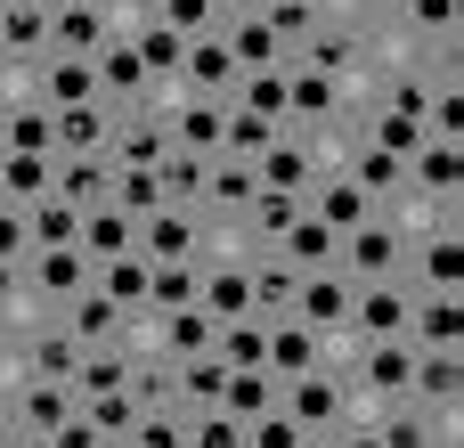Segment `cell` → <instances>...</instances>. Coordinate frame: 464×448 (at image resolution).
Instances as JSON below:
<instances>
[{
  "mask_svg": "<svg viewBox=\"0 0 464 448\" xmlns=\"http://www.w3.org/2000/svg\"><path fill=\"white\" fill-rule=\"evenodd\" d=\"M98 286V261L90 245H41L24 269H8V302H33V310H65L73 294Z\"/></svg>",
  "mask_w": 464,
  "mask_h": 448,
  "instance_id": "obj_1",
  "label": "cell"
},
{
  "mask_svg": "<svg viewBox=\"0 0 464 448\" xmlns=\"http://www.w3.org/2000/svg\"><path fill=\"white\" fill-rule=\"evenodd\" d=\"M351 302H359V278H351L343 261L302 269V286H294V318H302V326H318V343H326V351L351 335Z\"/></svg>",
  "mask_w": 464,
  "mask_h": 448,
  "instance_id": "obj_2",
  "label": "cell"
},
{
  "mask_svg": "<svg viewBox=\"0 0 464 448\" xmlns=\"http://www.w3.org/2000/svg\"><path fill=\"white\" fill-rule=\"evenodd\" d=\"M343 269H351V278H392V269H408V220H400L392 204H375L359 229H343Z\"/></svg>",
  "mask_w": 464,
  "mask_h": 448,
  "instance_id": "obj_3",
  "label": "cell"
},
{
  "mask_svg": "<svg viewBox=\"0 0 464 448\" xmlns=\"http://www.w3.org/2000/svg\"><path fill=\"white\" fill-rule=\"evenodd\" d=\"M416 318V278L392 269V278H359V302H351V335L343 343H375V335H408Z\"/></svg>",
  "mask_w": 464,
  "mask_h": 448,
  "instance_id": "obj_4",
  "label": "cell"
},
{
  "mask_svg": "<svg viewBox=\"0 0 464 448\" xmlns=\"http://www.w3.org/2000/svg\"><path fill=\"white\" fill-rule=\"evenodd\" d=\"M294 65H310V73H334L343 90H359L367 82V65H375V49H367V33L351 24V16H326L302 49H294Z\"/></svg>",
  "mask_w": 464,
  "mask_h": 448,
  "instance_id": "obj_5",
  "label": "cell"
},
{
  "mask_svg": "<svg viewBox=\"0 0 464 448\" xmlns=\"http://www.w3.org/2000/svg\"><path fill=\"white\" fill-rule=\"evenodd\" d=\"M285 416H294L302 433H334V424L351 416V375H343L334 359H318L310 375L285 384Z\"/></svg>",
  "mask_w": 464,
  "mask_h": 448,
  "instance_id": "obj_6",
  "label": "cell"
},
{
  "mask_svg": "<svg viewBox=\"0 0 464 448\" xmlns=\"http://www.w3.org/2000/svg\"><path fill=\"white\" fill-rule=\"evenodd\" d=\"M82 416V392L73 384H49V375H8V433H57Z\"/></svg>",
  "mask_w": 464,
  "mask_h": 448,
  "instance_id": "obj_7",
  "label": "cell"
},
{
  "mask_svg": "<svg viewBox=\"0 0 464 448\" xmlns=\"http://www.w3.org/2000/svg\"><path fill=\"white\" fill-rule=\"evenodd\" d=\"M139 253L147 261H204V212L196 204H155L139 220Z\"/></svg>",
  "mask_w": 464,
  "mask_h": 448,
  "instance_id": "obj_8",
  "label": "cell"
},
{
  "mask_svg": "<svg viewBox=\"0 0 464 448\" xmlns=\"http://www.w3.org/2000/svg\"><path fill=\"white\" fill-rule=\"evenodd\" d=\"M253 196H261V163L253 155H212V171H204V220H245L253 212Z\"/></svg>",
  "mask_w": 464,
  "mask_h": 448,
  "instance_id": "obj_9",
  "label": "cell"
},
{
  "mask_svg": "<svg viewBox=\"0 0 464 448\" xmlns=\"http://www.w3.org/2000/svg\"><path fill=\"white\" fill-rule=\"evenodd\" d=\"M400 196H424V204H457L464 196V147L457 139H424L408 155V188Z\"/></svg>",
  "mask_w": 464,
  "mask_h": 448,
  "instance_id": "obj_10",
  "label": "cell"
},
{
  "mask_svg": "<svg viewBox=\"0 0 464 448\" xmlns=\"http://www.w3.org/2000/svg\"><path fill=\"white\" fill-rule=\"evenodd\" d=\"M408 400L440 424H457V400H464V351H416V375H408Z\"/></svg>",
  "mask_w": 464,
  "mask_h": 448,
  "instance_id": "obj_11",
  "label": "cell"
},
{
  "mask_svg": "<svg viewBox=\"0 0 464 448\" xmlns=\"http://www.w3.org/2000/svg\"><path fill=\"white\" fill-rule=\"evenodd\" d=\"M98 82H106V106H147V98H155V73H147V57H139L130 24L98 49Z\"/></svg>",
  "mask_w": 464,
  "mask_h": 448,
  "instance_id": "obj_12",
  "label": "cell"
},
{
  "mask_svg": "<svg viewBox=\"0 0 464 448\" xmlns=\"http://www.w3.org/2000/svg\"><path fill=\"white\" fill-rule=\"evenodd\" d=\"M204 310L228 326V318H261L253 310V253H220L204 261Z\"/></svg>",
  "mask_w": 464,
  "mask_h": 448,
  "instance_id": "obj_13",
  "label": "cell"
},
{
  "mask_svg": "<svg viewBox=\"0 0 464 448\" xmlns=\"http://www.w3.org/2000/svg\"><path fill=\"white\" fill-rule=\"evenodd\" d=\"M220 33H228V49H237V65H245V73L285 65V41H277V24H269V8H261V0H253V8H228V16H220Z\"/></svg>",
  "mask_w": 464,
  "mask_h": 448,
  "instance_id": "obj_14",
  "label": "cell"
},
{
  "mask_svg": "<svg viewBox=\"0 0 464 448\" xmlns=\"http://www.w3.org/2000/svg\"><path fill=\"white\" fill-rule=\"evenodd\" d=\"M155 114H171V147L220 155V139H228V98H171V106H155Z\"/></svg>",
  "mask_w": 464,
  "mask_h": 448,
  "instance_id": "obj_15",
  "label": "cell"
},
{
  "mask_svg": "<svg viewBox=\"0 0 464 448\" xmlns=\"http://www.w3.org/2000/svg\"><path fill=\"white\" fill-rule=\"evenodd\" d=\"M310 212H318V220H326V229L343 237V229H359V220L375 212V196H367V188H359V180H351L343 163H326V171L310 180Z\"/></svg>",
  "mask_w": 464,
  "mask_h": 448,
  "instance_id": "obj_16",
  "label": "cell"
},
{
  "mask_svg": "<svg viewBox=\"0 0 464 448\" xmlns=\"http://www.w3.org/2000/svg\"><path fill=\"white\" fill-rule=\"evenodd\" d=\"M408 343H416V351H464V294H424V286H416Z\"/></svg>",
  "mask_w": 464,
  "mask_h": 448,
  "instance_id": "obj_17",
  "label": "cell"
},
{
  "mask_svg": "<svg viewBox=\"0 0 464 448\" xmlns=\"http://www.w3.org/2000/svg\"><path fill=\"white\" fill-rule=\"evenodd\" d=\"M33 90L49 98V106H90V98H106V82H98V57H41V73H33Z\"/></svg>",
  "mask_w": 464,
  "mask_h": 448,
  "instance_id": "obj_18",
  "label": "cell"
},
{
  "mask_svg": "<svg viewBox=\"0 0 464 448\" xmlns=\"http://www.w3.org/2000/svg\"><path fill=\"white\" fill-rule=\"evenodd\" d=\"M114 122H122V106H106V98L57 106V155H106L114 147Z\"/></svg>",
  "mask_w": 464,
  "mask_h": 448,
  "instance_id": "obj_19",
  "label": "cell"
},
{
  "mask_svg": "<svg viewBox=\"0 0 464 448\" xmlns=\"http://www.w3.org/2000/svg\"><path fill=\"white\" fill-rule=\"evenodd\" d=\"M65 326L82 335V343H130V326H139V310H122L106 286H90V294H73L65 302Z\"/></svg>",
  "mask_w": 464,
  "mask_h": 448,
  "instance_id": "obj_20",
  "label": "cell"
},
{
  "mask_svg": "<svg viewBox=\"0 0 464 448\" xmlns=\"http://www.w3.org/2000/svg\"><path fill=\"white\" fill-rule=\"evenodd\" d=\"M220 392H228V359H220V351H196V359H171V408L204 416V408H220Z\"/></svg>",
  "mask_w": 464,
  "mask_h": 448,
  "instance_id": "obj_21",
  "label": "cell"
},
{
  "mask_svg": "<svg viewBox=\"0 0 464 448\" xmlns=\"http://www.w3.org/2000/svg\"><path fill=\"white\" fill-rule=\"evenodd\" d=\"M318 359H326V343H318V326H302L294 310H285V318H269V375H277V384H294V375H310Z\"/></svg>",
  "mask_w": 464,
  "mask_h": 448,
  "instance_id": "obj_22",
  "label": "cell"
},
{
  "mask_svg": "<svg viewBox=\"0 0 464 448\" xmlns=\"http://www.w3.org/2000/svg\"><path fill=\"white\" fill-rule=\"evenodd\" d=\"M343 106H351V90H343L334 73L294 65V122H302V131H334V122H343Z\"/></svg>",
  "mask_w": 464,
  "mask_h": 448,
  "instance_id": "obj_23",
  "label": "cell"
},
{
  "mask_svg": "<svg viewBox=\"0 0 464 448\" xmlns=\"http://www.w3.org/2000/svg\"><path fill=\"white\" fill-rule=\"evenodd\" d=\"M0 196H8V204H41V196H57V155H49V147H8V163H0Z\"/></svg>",
  "mask_w": 464,
  "mask_h": 448,
  "instance_id": "obj_24",
  "label": "cell"
},
{
  "mask_svg": "<svg viewBox=\"0 0 464 448\" xmlns=\"http://www.w3.org/2000/svg\"><path fill=\"white\" fill-rule=\"evenodd\" d=\"M375 433H383V448H457V424H440V416H424L416 400H400V408H383V416H375Z\"/></svg>",
  "mask_w": 464,
  "mask_h": 448,
  "instance_id": "obj_25",
  "label": "cell"
},
{
  "mask_svg": "<svg viewBox=\"0 0 464 448\" xmlns=\"http://www.w3.org/2000/svg\"><path fill=\"white\" fill-rule=\"evenodd\" d=\"M228 106H253V114H269V122H294V57H285V65H261V73H245Z\"/></svg>",
  "mask_w": 464,
  "mask_h": 448,
  "instance_id": "obj_26",
  "label": "cell"
},
{
  "mask_svg": "<svg viewBox=\"0 0 464 448\" xmlns=\"http://www.w3.org/2000/svg\"><path fill=\"white\" fill-rule=\"evenodd\" d=\"M343 171H351V180H359V188H367L375 204H392V196L408 188V163H400V155H383L375 139H351V155H343Z\"/></svg>",
  "mask_w": 464,
  "mask_h": 448,
  "instance_id": "obj_27",
  "label": "cell"
},
{
  "mask_svg": "<svg viewBox=\"0 0 464 448\" xmlns=\"http://www.w3.org/2000/svg\"><path fill=\"white\" fill-rule=\"evenodd\" d=\"M302 204H310V196H294V188H261V196H253V212H245V245H253V253H269V245L302 220Z\"/></svg>",
  "mask_w": 464,
  "mask_h": 448,
  "instance_id": "obj_28",
  "label": "cell"
},
{
  "mask_svg": "<svg viewBox=\"0 0 464 448\" xmlns=\"http://www.w3.org/2000/svg\"><path fill=\"white\" fill-rule=\"evenodd\" d=\"M82 245H90V261L106 269V261L139 253V220H130L122 204H90V220H82Z\"/></svg>",
  "mask_w": 464,
  "mask_h": 448,
  "instance_id": "obj_29",
  "label": "cell"
},
{
  "mask_svg": "<svg viewBox=\"0 0 464 448\" xmlns=\"http://www.w3.org/2000/svg\"><path fill=\"white\" fill-rule=\"evenodd\" d=\"M269 253H285L294 269H326V261H343V237H334V229H326V220H318V212L302 204V220H294V229H285V237H277Z\"/></svg>",
  "mask_w": 464,
  "mask_h": 448,
  "instance_id": "obj_30",
  "label": "cell"
},
{
  "mask_svg": "<svg viewBox=\"0 0 464 448\" xmlns=\"http://www.w3.org/2000/svg\"><path fill=\"white\" fill-rule=\"evenodd\" d=\"M106 188H114V155H57V196L65 204H106Z\"/></svg>",
  "mask_w": 464,
  "mask_h": 448,
  "instance_id": "obj_31",
  "label": "cell"
},
{
  "mask_svg": "<svg viewBox=\"0 0 464 448\" xmlns=\"http://www.w3.org/2000/svg\"><path fill=\"white\" fill-rule=\"evenodd\" d=\"M285 400V384L269 375V367H228V392H220V408L237 416V424H253V416H269Z\"/></svg>",
  "mask_w": 464,
  "mask_h": 448,
  "instance_id": "obj_32",
  "label": "cell"
},
{
  "mask_svg": "<svg viewBox=\"0 0 464 448\" xmlns=\"http://www.w3.org/2000/svg\"><path fill=\"white\" fill-rule=\"evenodd\" d=\"M204 302V261H155V294H147V318H171Z\"/></svg>",
  "mask_w": 464,
  "mask_h": 448,
  "instance_id": "obj_33",
  "label": "cell"
},
{
  "mask_svg": "<svg viewBox=\"0 0 464 448\" xmlns=\"http://www.w3.org/2000/svg\"><path fill=\"white\" fill-rule=\"evenodd\" d=\"M294 286H302V269L285 253H253V310L261 318H285L294 310Z\"/></svg>",
  "mask_w": 464,
  "mask_h": 448,
  "instance_id": "obj_34",
  "label": "cell"
},
{
  "mask_svg": "<svg viewBox=\"0 0 464 448\" xmlns=\"http://www.w3.org/2000/svg\"><path fill=\"white\" fill-rule=\"evenodd\" d=\"M122 384H130V343H90V351H82L73 392H82V400H98V392H122Z\"/></svg>",
  "mask_w": 464,
  "mask_h": 448,
  "instance_id": "obj_35",
  "label": "cell"
},
{
  "mask_svg": "<svg viewBox=\"0 0 464 448\" xmlns=\"http://www.w3.org/2000/svg\"><path fill=\"white\" fill-rule=\"evenodd\" d=\"M106 204H122L130 220H147L155 204H171L163 196V171H139V163H114V188H106Z\"/></svg>",
  "mask_w": 464,
  "mask_h": 448,
  "instance_id": "obj_36",
  "label": "cell"
},
{
  "mask_svg": "<svg viewBox=\"0 0 464 448\" xmlns=\"http://www.w3.org/2000/svg\"><path fill=\"white\" fill-rule=\"evenodd\" d=\"M98 286H106L122 310H147V294H155V261H147V253H122V261L98 269Z\"/></svg>",
  "mask_w": 464,
  "mask_h": 448,
  "instance_id": "obj_37",
  "label": "cell"
},
{
  "mask_svg": "<svg viewBox=\"0 0 464 448\" xmlns=\"http://www.w3.org/2000/svg\"><path fill=\"white\" fill-rule=\"evenodd\" d=\"M400 24L424 49H457V0H400Z\"/></svg>",
  "mask_w": 464,
  "mask_h": 448,
  "instance_id": "obj_38",
  "label": "cell"
},
{
  "mask_svg": "<svg viewBox=\"0 0 464 448\" xmlns=\"http://www.w3.org/2000/svg\"><path fill=\"white\" fill-rule=\"evenodd\" d=\"M204 171H212V155H196V147H171V155H163V196L204 212Z\"/></svg>",
  "mask_w": 464,
  "mask_h": 448,
  "instance_id": "obj_39",
  "label": "cell"
},
{
  "mask_svg": "<svg viewBox=\"0 0 464 448\" xmlns=\"http://www.w3.org/2000/svg\"><path fill=\"white\" fill-rule=\"evenodd\" d=\"M212 351H220L228 367H269V318H228Z\"/></svg>",
  "mask_w": 464,
  "mask_h": 448,
  "instance_id": "obj_40",
  "label": "cell"
},
{
  "mask_svg": "<svg viewBox=\"0 0 464 448\" xmlns=\"http://www.w3.org/2000/svg\"><path fill=\"white\" fill-rule=\"evenodd\" d=\"M261 8H269V24H277V41H285V57H294V49H302V41L318 33V24L334 16L326 0H261Z\"/></svg>",
  "mask_w": 464,
  "mask_h": 448,
  "instance_id": "obj_41",
  "label": "cell"
},
{
  "mask_svg": "<svg viewBox=\"0 0 464 448\" xmlns=\"http://www.w3.org/2000/svg\"><path fill=\"white\" fill-rule=\"evenodd\" d=\"M82 408H90V424H98V433H106V441H114V448L130 441V424L147 416V400H139L130 384H122V392H98V400H82Z\"/></svg>",
  "mask_w": 464,
  "mask_h": 448,
  "instance_id": "obj_42",
  "label": "cell"
},
{
  "mask_svg": "<svg viewBox=\"0 0 464 448\" xmlns=\"http://www.w3.org/2000/svg\"><path fill=\"white\" fill-rule=\"evenodd\" d=\"M82 204H65V196H41L33 204V245H82Z\"/></svg>",
  "mask_w": 464,
  "mask_h": 448,
  "instance_id": "obj_43",
  "label": "cell"
},
{
  "mask_svg": "<svg viewBox=\"0 0 464 448\" xmlns=\"http://www.w3.org/2000/svg\"><path fill=\"white\" fill-rule=\"evenodd\" d=\"M122 448H188V408H171V400L147 408V416L130 424V441H122Z\"/></svg>",
  "mask_w": 464,
  "mask_h": 448,
  "instance_id": "obj_44",
  "label": "cell"
},
{
  "mask_svg": "<svg viewBox=\"0 0 464 448\" xmlns=\"http://www.w3.org/2000/svg\"><path fill=\"white\" fill-rule=\"evenodd\" d=\"M277 131H285V122H269V114H253V106H228V139H220V147H228V155H253V163H261V147H269Z\"/></svg>",
  "mask_w": 464,
  "mask_h": 448,
  "instance_id": "obj_45",
  "label": "cell"
},
{
  "mask_svg": "<svg viewBox=\"0 0 464 448\" xmlns=\"http://www.w3.org/2000/svg\"><path fill=\"white\" fill-rule=\"evenodd\" d=\"M188 448H245V424L228 408H204V416H188Z\"/></svg>",
  "mask_w": 464,
  "mask_h": 448,
  "instance_id": "obj_46",
  "label": "cell"
},
{
  "mask_svg": "<svg viewBox=\"0 0 464 448\" xmlns=\"http://www.w3.org/2000/svg\"><path fill=\"white\" fill-rule=\"evenodd\" d=\"M245 448H302V424L285 416V400H277L269 416H253V424H245Z\"/></svg>",
  "mask_w": 464,
  "mask_h": 448,
  "instance_id": "obj_47",
  "label": "cell"
},
{
  "mask_svg": "<svg viewBox=\"0 0 464 448\" xmlns=\"http://www.w3.org/2000/svg\"><path fill=\"white\" fill-rule=\"evenodd\" d=\"M155 16H171V24H179V33L196 41V33H212V24H220L228 8H220V0H155Z\"/></svg>",
  "mask_w": 464,
  "mask_h": 448,
  "instance_id": "obj_48",
  "label": "cell"
},
{
  "mask_svg": "<svg viewBox=\"0 0 464 448\" xmlns=\"http://www.w3.org/2000/svg\"><path fill=\"white\" fill-rule=\"evenodd\" d=\"M49 448H114V441H106V433L90 424V408H82L73 424H57V433H49Z\"/></svg>",
  "mask_w": 464,
  "mask_h": 448,
  "instance_id": "obj_49",
  "label": "cell"
},
{
  "mask_svg": "<svg viewBox=\"0 0 464 448\" xmlns=\"http://www.w3.org/2000/svg\"><path fill=\"white\" fill-rule=\"evenodd\" d=\"M334 448H383L375 416H343V424H334Z\"/></svg>",
  "mask_w": 464,
  "mask_h": 448,
  "instance_id": "obj_50",
  "label": "cell"
},
{
  "mask_svg": "<svg viewBox=\"0 0 464 448\" xmlns=\"http://www.w3.org/2000/svg\"><path fill=\"white\" fill-rule=\"evenodd\" d=\"M8 448H49V441L41 433H8Z\"/></svg>",
  "mask_w": 464,
  "mask_h": 448,
  "instance_id": "obj_51",
  "label": "cell"
},
{
  "mask_svg": "<svg viewBox=\"0 0 464 448\" xmlns=\"http://www.w3.org/2000/svg\"><path fill=\"white\" fill-rule=\"evenodd\" d=\"M98 8H114V16H130V8H139V0H98Z\"/></svg>",
  "mask_w": 464,
  "mask_h": 448,
  "instance_id": "obj_52",
  "label": "cell"
},
{
  "mask_svg": "<svg viewBox=\"0 0 464 448\" xmlns=\"http://www.w3.org/2000/svg\"><path fill=\"white\" fill-rule=\"evenodd\" d=\"M220 8H253V0H220Z\"/></svg>",
  "mask_w": 464,
  "mask_h": 448,
  "instance_id": "obj_53",
  "label": "cell"
},
{
  "mask_svg": "<svg viewBox=\"0 0 464 448\" xmlns=\"http://www.w3.org/2000/svg\"><path fill=\"white\" fill-rule=\"evenodd\" d=\"M367 8H400V0H367Z\"/></svg>",
  "mask_w": 464,
  "mask_h": 448,
  "instance_id": "obj_54",
  "label": "cell"
},
{
  "mask_svg": "<svg viewBox=\"0 0 464 448\" xmlns=\"http://www.w3.org/2000/svg\"><path fill=\"white\" fill-rule=\"evenodd\" d=\"M139 8H155V0H139Z\"/></svg>",
  "mask_w": 464,
  "mask_h": 448,
  "instance_id": "obj_55",
  "label": "cell"
}]
</instances>
